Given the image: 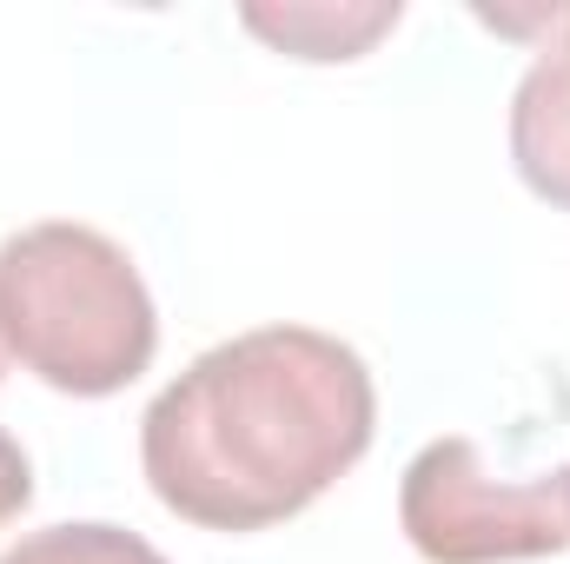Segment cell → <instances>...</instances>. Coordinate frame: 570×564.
Listing matches in <instances>:
<instances>
[{
  "label": "cell",
  "instance_id": "cell-1",
  "mask_svg": "<svg viewBox=\"0 0 570 564\" xmlns=\"http://www.w3.org/2000/svg\"><path fill=\"white\" fill-rule=\"evenodd\" d=\"M379 431L365 359L312 325L199 352L140 419L153 498L199 532H266L318 505Z\"/></svg>",
  "mask_w": 570,
  "mask_h": 564
},
{
  "label": "cell",
  "instance_id": "cell-2",
  "mask_svg": "<svg viewBox=\"0 0 570 564\" xmlns=\"http://www.w3.org/2000/svg\"><path fill=\"white\" fill-rule=\"evenodd\" d=\"M0 352L67 399H114L159 352V312L127 246L40 220L0 246Z\"/></svg>",
  "mask_w": 570,
  "mask_h": 564
},
{
  "label": "cell",
  "instance_id": "cell-3",
  "mask_svg": "<svg viewBox=\"0 0 570 564\" xmlns=\"http://www.w3.org/2000/svg\"><path fill=\"white\" fill-rule=\"evenodd\" d=\"M399 525L431 564H518L570 552V465L498 485L471 438H431L405 465Z\"/></svg>",
  "mask_w": 570,
  "mask_h": 564
},
{
  "label": "cell",
  "instance_id": "cell-4",
  "mask_svg": "<svg viewBox=\"0 0 570 564\" xmlns=\"http://www.w3.org/2000/svg\"><path fill=\"white\" fill-rule=\"evenodd\" d=\"M511 166L538 200L570 213V33L531 60L511 94Z\"/></svg>",
  "mask_w": 570,
  "mask_h": 564
},
{
  "label": "cell",
  "instance_id": "cell-5",
  "mask_svg": "<svg viewBox=\"0 0 570 564\" xmlns=\"http://www.w3.org/2000/svg\"><path fill=\"white\" fill-rule=\"evenodd\" d=\"M239 20L292 60H358V54H372L379 33L399 27V0H372V7L292 0V7H239Z\"/></svg>",
  "mask_w": 570,
  "mask_h": 564
},
{
  "label": "cell",
  "instance_id": "cell-6",
  "mask_svg": "<svg viewBox=\"0 0 570 564\" xmlns=\"http://www.w3.org/2000/svg\"><path fill=\"white\" fill-rule=\"evenodd\" d=\"M0 564H166L140 532H120V525H47V532H27Z\"/></svg>",
  "mask_w": 570,
  "mask_h": 564
},
{
  "label": "cell",
  "instance_id": "cell-7",
  "mask_svg": "<svg viewBox=\"0 0 570 564\" xmlns=\"http://www.w3.org/2000/svg\"><path fill=\"white\" fill-rule=\"evenodd\" d=\"M27 498H33V465H27L20 438L0 425V525H13L27 512Z\"/></svg>",
  "mask_w": 570,
  "mask_h": 564
},
{
  "label": "cell",
  "instance_id": "cell-8",
  "mask_svg": "<svg viewBox=\"0 0 570 564\" xmlns=\"http://www.w3.org/2000/svg\"><path fill=\"white\" fill-rule=\"evenodd\" d=\"M0 366H7V352H0Z\"/></svg>",
  "mask_w": 570,
  "mask_h": 564
}]
</instances>
